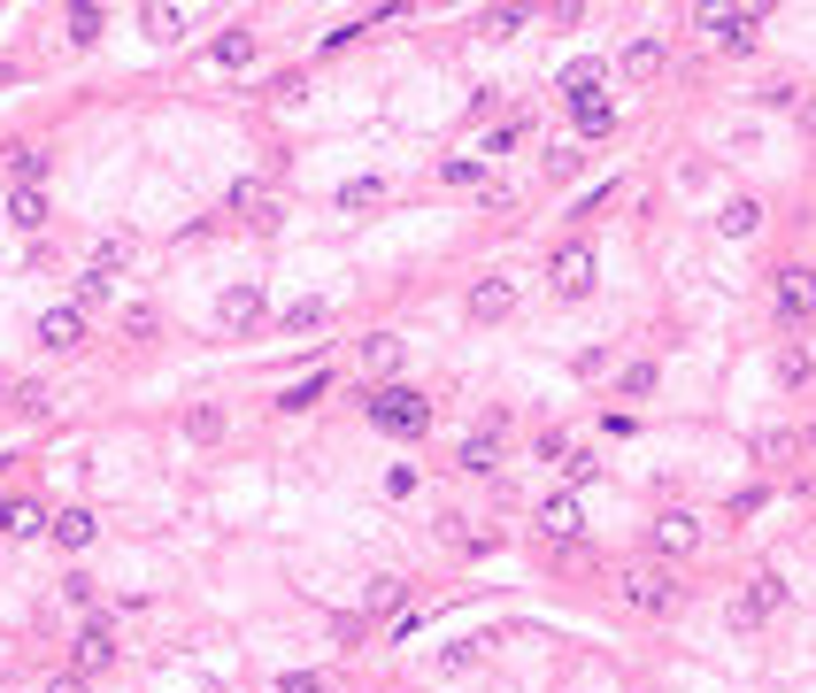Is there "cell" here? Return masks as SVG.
<instances>
[{
	"label": "cell",
	"instance_id": "47",
	"mask_svg": "<svg viewBox=\"0 0 816 693\" xmlns=\"http://www.w3.org/2000/svg\"><path fill=\"white\" fill-rule=\"evenodd\" d=\"M8 393H16V385H8V370H0V401H8Z\"/></svg>",
	"mask_w": 816,
	"mask_h": 693
},
{
	"label": "cell",
	"instance_id": "18",
	"mask_svg": "<svg viewBox=\"0 0 816 693\" xmlns=\"http://www.w3.org/2000/svg\"><path fill=\"white\" fill-rule=\"evenodd\" d=\"M8 170H16V185H47L54 155H47V147H8Z\"/></svg>",
	"mask_w": 816,
	"mask_h": 693
},
{
	"label": "cell",
	"instance_id": "4",
	"mask_svg": "<svg viewBox=\"0 0 816 693\" xmlns=\"http://www.w3.org/2000/svg\"><path fill=\"white\" fill-rule=\"evenodd\" d=\"M771 293H778V317H786V324H809L816 317V270L809 262H786Z\"/></svg>",
	"mask_w": 816,
	"mask_h": 693
},
{
	"label": "cell",
	"instance_id": "29",
	"mask_svg": "<svg viewBox=\"0 0 816 693\" xmlns=\"http://www.w3.org/2000/svg\"><path fill=\"white\" fill-rule=\"evenodd\" d=\"M140 23H147V39H177V31H185V15H177V8H140Z\"/></svg>",
	"mask_w": 816,
	"mask_h": 693
},
{
	"label": "cell",
	"instance_id": "45",
	"mask_svg": "<svg viewBox=\"0 0 816 693\" xmlns=\"http://www.w3.org/2000/svg\"><path fill=\"white\" fill-rule=\"evenodd\" d=\"M39 693H93V686H85L78 671H54V679H47V686H39Z\"/></svg>",
	"mask_w": 816,
	"mask_h": 693
},
{
	"label": "cell",
	"instance_id": "10",
	"mask_svg": "<svg viewBox=\"0 0 816 693\" xmlns=\"http://www.w3.org/2000/svg\"><path fill=\"white\" fill-rule=\"evenodd\" d=\"M39 346H54V354H70V346H85V309H78V301H62V309H47V317H39Z\"/></svg>",
	"mask_w": 816,
	"mask_h": 693
},
{
	"label": "cell",
	"instance_id": "41",
	"mask_svg": "<svg viewBox=\"0 0 816 693\" xmlns=\"http://www.w3.org/2000/svg\"><path fill=\"white\" fill-rule=\"evenodd\" d=\"M562 478H570V486H586V478H593V455H586V447H570V455H562Z\"/></svg>",
	"mask_w": 816,
	"mask_h": 693
},
{
	"label": "cell",
	"instance_id": "32",
	"mask_svg": "<svg viewBox=\"0 0 816 693\" xmlns=\"http://www.w3.org/2000/svg\"><path fill=\"white\" fill-rule=\"evenodd\" d=\"M524 23H531V8H486V31H493V39H516Z\"/></svg>",
	"mask_w": 816,
	"mask_h": 693
},
{
	"label": "cell",
	"instance_id": "20",
	"mask_svg": "<svg viewBox=\"0 0 816 693\" xmlns=\"http://www.w3.org/2000/svg\"><path fill=\"white\" fill-rule=\"evenodd\" d=\"M39 216H47V193H39V185H16V193H8V224L39 231Z\"/></svg>",
	"mask_w": 816,
	"mask_h": 693
},
{
	"label": "cell",
	"instance_id": "28",
	"mask_svg": "<svg viewBox=\"0 0 816 693\" xmlns=\"http://www.w3.org/2000/svg\"><path fill=\"white\" fill-rule=\"evenodd\" d=\"M809 377H816L809 346H778V385H809Z\"/></svg>",
	"mask_w": 816,
	"mask_h": 693
},
{
	"label": "cell",
	"instance_id": "24",
	"mask_svg": "<svg viewBox=\"0 0 816 693\" xmlns=\"http://www.w3.org/2000/svg\"><path fill=\"white\" fill-rule=\"evenodd\" d=\"M401 593H409V586H401V578H393V570H378V578H370V593H362V601H370V617H393V609H401Z\"/></svg>",
	"mask_w": 816,
	"mask_h": 693
},
{
	"label": "cell",
	"instance_id": "44",
	"mask_svg": "<svg viewBox=\"0 0 816 693\" xmlns=\"http://www.w3.org/2000/svg\"><path fill=\"white\" fill-rule=\"evenodd\" d=\"M385 494H393V501H401V494H416V470H409V463H393V470H385Z\"/></svg>",
	"mask_w": 816,
	"mask_h": 693
},
{
	"label": "cell",
	"instance_id": "1",
	"mask_svg": "<svg viewBox=\"0 0 816 693\" xmlns=\"http://www.w3.org/2000/svg\"><path fill=\"white\" fill-rule=\"evenodd\" d=\"M362 408H370V424L393 432V439H424V432H432V401H424L416 385H378Z\"/></svg>",
	"mask_w": 816,
	"mask_h": 693
},
{
	"label": "cell",
	"instance_id": "8",
	"mask_svg": "<svg viewBox=\"0 0 816 693\" xmlns=\"http://www.w3.org/2000/svg\"><path fill=\"white\" fill-rule=\"evenodd\" d=\"M648 539H654V555H693V547H701V517H693V509H662Z\"/></svg>",
	"mask_w": 816,
	"mask_h": 693
},
{
	"label": "cell",
	"instance_id": "14",
	"mask_svg": "<svg viewBox=\"0 0 816 693\" xmlns=\"http://www.w3.org/2000/svg\"><path fill=\"white\" fill-rule=\"evenodd\" d=\"M601 77H609V70L578 54V62H570V70L555 77V85H562V101H570V108H586V101H601Z\"/></svg>",
	"mask_w": 816,
	"mask_h": 693
},
{
	"label": "cell",
	"instance_id": "38",
	"mask_svg": "<svg viewBox=\"0 0 816 693\" xmlns=\"http://www.w3.org/2000/svg\"><path fill=\"white\" fill-rule=\"evenodd\" d=\"M524 132H531V124H524V116H508V124H500V132H493V139H486V155H508V147H516Z\"/></svg>",
	"mask_w": 816,
	"mask_h": 693
},
{
	"label": "cell",
	"instance_id": "35",
	"mask_svg": "<svg viewBox=\"0 0 816 693\" xmlns=\"http://www.w3.org/2000/svg\"><path fill=\"white\" fill-rule=\"evenodd\" d=\"M440 177H447V185H486V163H478V155H455Z\"/></svg>",
	"mask_w": 816,
	"mask_h": 693
},
{
	"label": "cell",
	"instance_id": "34",
	"mask_svg": "<svg viewBox=\"0 0 816 693\" xmlns=\"http://www.w3.org/2000/svg\"><path fill=\"white\" fill-rule=\"evenodd\" d=\"M101 23H109L101 8H70V39H78V46H93V39H101Z\"/></svg>",
	"mask_w": 816,
	"mask_h": 693
},
{
	"label": "cell",
	"instance_id": "15",
	"mask_svg": "<svg viewBox=\"0 0 816 693\" xmlns=\"http://www.w3.org/2000/svg\"><path fill=\"white\" fill-rule=\"evenodd\" d=\"M463 470H471V478H493V470H500V424H486L478 439H463Z\"/></svg>",
	"mask_w": 816,
	"mask_h": 693
},
{
	"label": "cell",
	"instance_id": "26",
	"mask_svg": "<svg viewBox=\"0 0 816 693\" xmlns=\"http://www.w3.org/2000/svg\"><path fill=\"white\" fill-rule=\"evenodd\" d=\"M609 132H617V108L609 101H586L578 108V139H609Z\"/></svg>",
	"mask_w": 816,
	"mask_h": 693
},
{
	"label": "cell",
	"instance_id": "12",
	"mask_svg": "<svg viewBox=\"0 0 816 693\" xmlns=\"http://www.w3.org/2000/svg\"><path fill=\"white\" fill-rule=\"evenodd\" d=\"M216 324H224V332H255V324H262V286H231V293L216 301Z\"/></svg>",
	"mask_w": 816,
	"mask_h": 693
},
{
	"label": "cell",
	"instance_id": "7",
	"mask_svg": "<svg viewBox=\"0 0 816 693\" xmlns=\"http://www.w3.org/2000/svg\"><path fill=\"white\" fill-rule=\"evenodd\" d=\"M109 663H116V632H109V624H85V632L70 640V671L93 679V671H109Z\"/></svg>",
	"mask_w": 816,
	"mask_h": 693
},
{
	"label": "cell",
	"instance_id": "27",
	"mask_svg": "<svg viewBox=\"0 0 816 693\" xmlns=\"http://www.w3.org/2000/svg\"><path fill=\"white\" fill-rule=\"evenodd\" d=\"M385 200V177H347L339 185V208H378Z\"/></svg>",
	"mask_w": 816,
	"mask_h": 693
},
{
	"label": "cell",
	"instance_id": "25",
	"mask_svg": "<svg viewBox=\"0 0 816 693\" xmlns=\"http://www.w3.org/2000/svg\"><path fill=\"white\" fill-rule=\"evenodd\" d=\"M662 70V39H632L624 46V77H654Z\"/></svg>",
	"mask_w": 816,
	"mask_h": 693
},
{
	"label": "cell",
	"instance_id": "46",
	"mask_svg": "<svg viewBox=\"0 0 816 693\" xmlns=\"http://www.w3.org/2000/svg\"><path fill=\"white\" fill-rule=\"evenodd\" d=\"M802 124H809V132H816V101H802Z\"/></svg>",
	"mask_w": 816,
	"mask_h": 693
},
{
	"label": "cell",
	"instance_id": "22",
	"mask_svg": "<svg viewBox=\"0 0 816 693\" xmlns=\"http://www.w3.org/2000/svg\"><path fill=\"white\" fill-rule=\"evenodd\" d=\"M0 531H54V517H39V501H0Z\"/></svg>",
	"mask_w": 816,
	"mask_h": 693
},
{
	"label": "cell",
	"instance_id": "5",
	"mask_svg": "<svg viewBox=\"0 0 816 693\" xmlns=\"http://www.w3.org/2000/svg\"><path fill=\"white\" fill-rule=\"evenodd\" d=\"M701 23L716 31V46H724V54H747V46H755V31H763V8H709Z\"/></svg>",
	"mask_w": 816,
	"mask_h": 693
},
{
	"label": "cell",
	"instance_id": "40",
	"mask_svg": "<svg viewBox=\"0 0 816 693\" xmlns=\"http://www.w3.org/2000/svg\"><path fill=\"white\" fill-rule=\"evenodd\" d=\"M47 401H54V393H47L39 377H31V385H16V408H31V416H47Z\"/></svg>",
	"mask_w": 816,
	"mask_h": 693
},
{
	"label": "cell",
	"instance_id": "3",
	"mask_svg": "<svg viewBox=\"0 0 816 693\" xmlns=\"http://www.w3.org/2000/svg\"><path fill=\"white\" fill-rule=\"evenodd\" d=\"M547 278H555V293H562V301H586V293H593V247H586V239H570V247H555V262H547Z\"/></svg>",
	"mask_w": 816,
	"mask_h": 693
},
{
	"label": "cell",
	"instance_id": "17",
	"mask_svg": "<svg viewBox=\"0 0 816 693\" xmlns=\"http://www.w3.org/2000/svg\"><path fill=\"white\" fill-rule=\"evenodd\" d=\"M324 393H331V370H309L301 385H286V401H278V408H286V416H301V408H317Z\"/></svg>",
	"mask_w": 816,
	"mask_h": 693
},
{
	"label": "cell",
	"instance_id": "39",
	"mask_svg": "<svg viewBox=\"0 0 816 693\" xmlns=\"http://www.w3.org/2000/svg\"><path fill=\"white\" fill-rule=\"evenodd\" d=\"M93 301H109V278H101V270L78 278V309H93Z\"/></svg>",
	"mask_w": 816,
	"mask_h": 693
},
{
	"label": "cell",
	"instance_id": "9",
	"mask_svg": "<svg viewBox=\"0 0 816 693\" xmlns=\"http://www.w3.org/2000/svg\"><path fill=\"white\" fill-rule=\"evenodd\" d=\"M516 317V278H478L471 286V324H500Z\"/></svg>",
	"mask_w": 816,
	"mask_h": 693
},
{
	"label": "cell",
	"instance_id": "36",
	"mask_svg": "<svg viewBox=\"0 0 816 693\" xmlns=\"http://www.w3.org/2000/svg\"><path fill=\"white\" fill-rule=\"evenodd\" d=\"M654 393V362H632V370H624V401H648Z\"/></svg>",
	"mask_w": 816,
	"mask_h": 693
},
{
	"label": "cell",
	"instance_id": "42",
	"mask_svg": "<svg viewBox=\"0 0 816 693\" xmlns=\"http://www.w3.org/2000/svg\"><path fill=\"white\" fill-rule=\"evenodd\" d=\"M471 655H478V648H471V640H455V648H440V671L455 679V671H471Z\"/></svg>",
	"mask_w": 816,
	"mask_h": 693
},
{
	"label": "cell",
	"instance_id": "30",
	"mask_svg": "<svg viewBox=\"0 0 816 693\" xmlns=\"http://www.w3.org/2000/svg\"><path fill=\"white\" fill-rule=\"evenodd\" d=\"M185 432H193V439H224V408H208V401L185 408Z\"/></svg>",
	"mask_w": 816,
	"mask_h": 693
},
{
	"label": "cell",
	"instance_id": "33",
	"mask_svg": "<svg viewBox=\"0 0 816 693\" xmlns=\"http://www.w3.org/2000/svg\"><path fill=\"white\" fill-rule=\"evenodd\" d=\"M578 170H586V147H578V139H562V147L547 155V177H578Z\"/></svg>",
	"mask_w": 816,
	"mask_h": 693
},
{
	"label": "cell",
	"instance_id": "23",
	"mask_svg": "<svg viewBox=\"0 0 816 693\" xmlns=\"http://www.w3.org/2000/svg\"><path fill=\"white\" fill-rule=\"evenodd\" d=\"M255 62V31H224L216 39V70H247Z\"/></svg>",
	"mask_w": 816,
	"mask_h": 693
},
{
	"label": "cell",
	"instance_id": "31",
	"mask_svg": "<svg viewBox=\"0 0 816 693\" xmlns=\"http://www.w3.org/2000/svg\"><path fill=\"white\" fill-rule=\"evenodd\" d=\"M331 309L324 301H293V309H286V317H278V324H286V332H317V324H324Z\"/></svg>",
	"mask_w": 816,
	"mask_h": 693
},
{
	"label": "cell",
	"instance_id": "6",
	"mask_svg": "<svg viewBox=\"0 0 816 693\" xmlns=\"http://www.w3.org/2000/svg\"><path fill=\"white\" fill-rule=\"evenodd\" d=\"M778 601H786V586H778V570H755V578H747V593L732 601V624H740V632H755V624H763V617H771Z\"/></svg>",
	"mask_w": 816,
	"mask_h": 693
},
{
	"label": "cell",
	"instance_id": "37",
	"mask_svg": "<svg viewBox=\"0 0 816 693\" xmlns=\"http://www.w3.org/2000/svg\"><path fill=\"white\" fill-rule=\"evenodd\" d=\"M755 455H763V463H786V455H794V432H763Z\"/></svg>",
	"mask_w": 816,
	"mask_h": 693
},
{
	"label": "cell",
	"instance_id": "21",
	"mask_svg": "<svg viewBox=\"0 0 816 693\" xmlns=\"http://www.w3.org/2000/svg\"><path fill=\"white\" fill-rule=\"evenodd\" d=\"M755 224H763V200H724V216H716V231H724V239H747Z\"/></svg>",
	"mask_w": 816,
	"mask_h": 693
},
{
	"label": "cell",
	"instance_id": "19",
	"mask_svg": "<svg viewBox=\"0 0 816 693\" xmlns=\"http://www.w3.org/2000/svg\"><path fill=\"white\" fill-rule=\"evenodd\" d=\"M401 354H409V346L393 340V332H370V340H362V362H370L378 377H393V370H401Z\"/></svg>",
	"mask_w": 816,
	"mask_h": 693
},
{
	"label": "cell",
	"instance_id": "16",
	"mask_svg": "<svg viewBox=\"0 0 816 693\" xmlns=\"http://www.w3.org/2000/svg\"><path fill=\"white\" fill-rule=\"evenodd\" d=\"M54 539L78 555V547H93V539H101V517H93V509H62V517H54Z\"/></svg>",
	"mask_w": 816,
	"mask_h": 693
},
{
	"label": "cell",
	"instance_id": "11",
	"mask_svg": "<svg viewBox=\"0 0 816 693\" xmlns=\"http://www.w3.org/2000/svg\"><path fill=\"white\" fill-rule=\"evenodd\" d=\"M224 208H231V216H247V224H278V200H270V185H262V177H239V185L224 193Z\"/></svg>",
	"mask_w": 816,
	"mask_h": 693
},
{
	"label": "cell",
	"instance_id": "2",
	"mask_svg": "<svg viewBox=\"0 0 816 693\" xmlns=\"http://www.w3.org/2000/svg\"><path fill=\"white\" fill-rule=\"evenodd\" d=\"M617 586H624V609H632V617H670V609H678V578H670L662 562H632Z\"/></svg>",
	"mask_w": 816,
	"mask_h": 693
},
{
	"label": "cell",
	"instance_id": "13",
	"mask_svg": "<svg viewBox=\"0 0 816 693\" xmlns=\"http://www.w3.org/2000/svg\"><path fill=\"white\" fill-rule=\"evenodd\" d=\"M539 531H547V539H578V531H586L578 494H547V501H539Z\"/></svg>",
	"mask_w": 816,
	"mask_h": 693
},
{
	"label": "cell",
	"instance_id": "43",
	"mask_svg": "<svg viewBox=\"0 0 816 693\" xmlns=\"http://www.w3.org/2000/svg\"><path fill=\"white\" fill-rule=\"evenodd\" d=\"M278 693H331V686L317 679V671H286V679H278Z\"/></svg>",
	"mask_w": 816,
	"mask_h": 693
}]
</instances>
